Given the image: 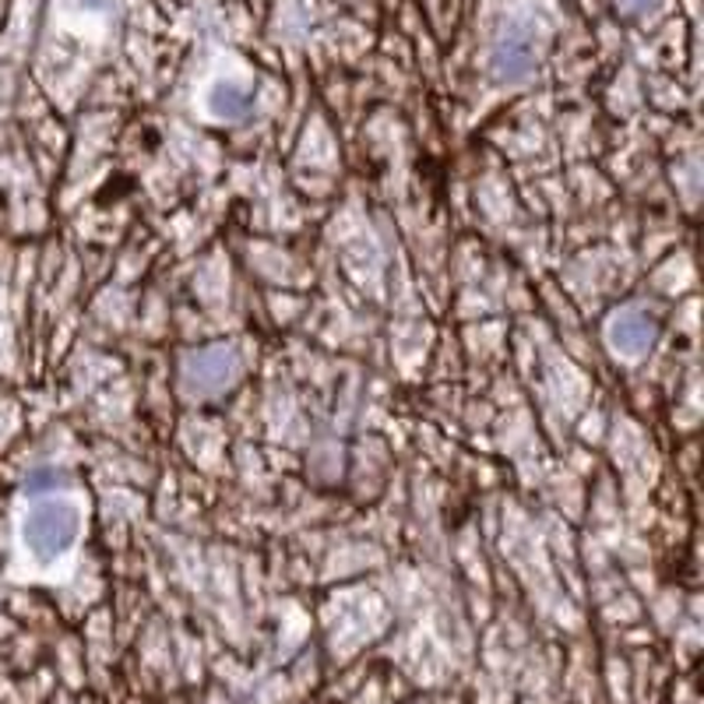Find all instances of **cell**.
Returning a JSON list of instances; mask_svg holds the SVG:
<instances>
[{
  "label": "cell",
  "mask_w": 704,
  "mask_h": 704,
  "mask_svg": "<svg viewBox=\"0 0 704 704\" xmlns=\"http://www.w3.org/2000/svg\"><path fill=\"white\" fill-rule=\"evenodd\" d=\"M187 384L197 387V392H208V387H219L236 373V356L233 353H201L194 359H187Z\"/></svg>",
  "instance_id": "3957f363"
},
{
  "label": "cell",
  "mask_w": 704,
  "mask_h": 704,
  "mask_svg": "<svg viewBox=\"0 0 704 704\" xmlns=\"http://www.w3.org/2000/svg\"><path fill=\"white\" fill-rule=\"evenodd\" d=\"M81 536V508L64 497H39L25 514V542L39 560L67 553Z\"/></svg>",
  "instance_id": "6da1fadb"
},
{
  "label": "cell",
  "mask_w": 704,
  "mask_h": 704,
  "mask_svg": "<svg viewBox=\"0 0 704 704\" xmlns=\"http://www.w3.org/2000/svg\"><path fill=\"white\" fill-rule=\"evenodd\" d=\"M606 342L620 356H641L655 342V324L641 310H616L606 324Z\"/></svg>",
  "instance_id": "7a4b0ae2"
},
{
  "label": "cell",
  "mask_w": 704,
  "mask_h": 704,
  "mask_svg": "<svg viewBox=\"0 0 704 704\" xmlns=\"http://www.w3.org/2000/svg\"><path fill=\"white\" fill-rule=\"evenodd\" d=\"M215 113L219 117H226V120H236V117H243V110H247V103H251V92L243 89V85H219V92H215Z\"/></svg>",
  "instance_id": "277c9868"
}]
</instances>
